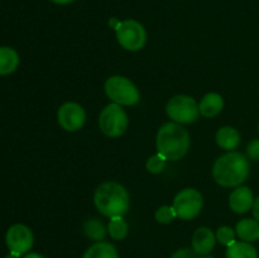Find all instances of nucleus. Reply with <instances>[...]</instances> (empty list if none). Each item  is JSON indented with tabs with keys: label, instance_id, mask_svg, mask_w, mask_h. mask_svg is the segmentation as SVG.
I'll list each match as a JSON object with an SVG mask.
<instances>
[{
	"label": "nucleus",
	"instance_id": "nucleus-1",
	"mask_svg": "<svg viewBox=\"0 0 259 258\" xmlns=\"http://www.w3.org/2000/svg\"><path fill=\"white\" fill-rule=\"evenodd\" d=\"M249 175V162L239 152H228L219 157L212 167V177L224 187H237L247 180Z\"/></svg>",
	"mask_w": 259,
	"mask_h": 258
},
{
	"label": "nucleus",
	"instance_id": "nucleus-2",
	"mask_svg": "<svg viewBox=\"0 0 259 258\" xmlns=\"http://www.w3.org/2000/svg\"><path fill=\"white\" fill-rule=\"evenodd\" d=\"M157 151L166 159L177 161L190 148V134L179 123H166L157 133Z\"/></svg>",
	"mask_w": 259,
	"mask_h": 258
},
{
	"label": "nucleus",
	"instance_id": "nucleus-3",
	"mask_svg": "<svg viewBox=\"0 0 259 258\" xmlns=\"http://www.w3.org/2000/svg\"><path fill=\"white\" fill-rule=\"evenodd\" d=\"M94 202L96 209L105 217H123L129 209V195L123 185L104 182L96 189Z\"/></svg>",
	"mask_w": 259,
	"mask_h": 258
},
{
	"label": "nucleus",
	"instance_id": "nucleus-4",
	"mask_svg": "<svg viewBox=\"0 0 259 258\" xmlns=\"http://www.w3.org/2000/svg\"><path fill=\"white\" fill-rule=\"evenodd\" d=\"M105 94L118 105L131 106L139 101V91L129 78L123 76H111L105 81Z\"/></svg>",
	"mask_w": 259,
	"mask_h": 258
},
{
	"label": "nucleus",
	"instance_id": "nucleus-5",
	"mask_svg": "<svg viewBox=\"0 0 259 258\" xmlns=\"http://www.w3.org/2000/svg\"><path fill=\"white\" fill-rule=\"evenodd\" d=\"M128 115L120 105L113 103L106 105L99 116V125L105 136L119 137L128 128Z\"/></svg>",
	"mask_w": 259,
	"mask_h": 258
},
{
	"label": "nucleus",
	"instance_id": "nucleus-6",
	"mask_svg": "<svg viewBox=\"0 0 259 258\" xmlns=\"http://www.w3.org/2000/svg\"><path fill=\"white\" fill-rule=\"evenodd\" d=\"M116 38L118 42L126 51H139L144 47L147 33L143 25L134 19H126L118 24Z\"/></svg>",
	"mask_w": 259,
	"mask_h": 258
},
{
	"label": "nucleus",
	"instance_id": "nucleus-7",
	"mask_svg": "<svg viewBox=\"0 0 259 258\" xmlns=\"http://www.w3.org/2000/svg\"><path fill=\"white\" fill-rule=\"evenodd\" d=\"M167 115L175 121V123L190 124L194 123L199 118V105L196 100L191 96L177 95L174 96L167 104Z\"/></svg>",
	"mask_w": 259,
	"mask_h": 258
},
{
	"label": "nucleus",
	"instance_id": "nucleus-8",
	"mask_svg": "<svg viewBox=\"0 0 259 258\" xmlns=\"http://www.w3.org/2000/svg\"><path fill=\"white\" fill-rule=\"evenodd\" d=\"M174 209L182 220H191L200 214L202 209V196L197 190L185 189L176 195Z\"/></svg>",
	"mask_w": 259,
	"mask_h": 258
},
{
	"label": "nucleus",
	"instance_id": "nucleus-9",
	"mask_svg": "<svg viewBox=\"0 0 259 258\" xmlns=\"http://www.w3.org/2000/svg\"><path fill=\"white\" fill-rule=\"evenodd\" d=\"M5 242L10 252L24 254L29 252L30 248L33 247L34 237H33L32 230L27 225L14 224L8 229Z\"/></svg>",
	"mask_w": 259,
	"mask_h": 258
},
{
	"label": "nucleus",
	"instance_id": "nucleus-10",
	"mask_svg": "<svg viewBox=\"0 0 259 258\" xmlns=\"http://www.w3.org/2000/svg\"><path fill=\"white\" fill-rule=\"evenodd\" d=\"M60 125L67 132L80 131L86 120V113L77 103H65L57 113Z\"/></svg>",
	"mask_w": 259,
	"mask_h": 258
},
{
	"label": "nucleus",
	"instance_id": "nucleus-11",
	"mask_svg": "<svg viewBox=\"0 0 259 258\" xmlns=\"http://www.w3.org/2000/svg\"><path fill=\"white\" fill-rule=\"evenodd\" d=\"M217 235L209 228L201 227L192 235V249L197 255H207L215 247Z\"/></svg>",
	"mask_w": 259,
	"mask_h": 258
},
{
	"label": "nucleus",
	"instance_id": "nucleus-12",
	"mask_svg": "<svg viewBox=\"0 0 259 258\" xmlns=\"http://www.w3.org/2000/svg\"><path fill=\"white\" fill-rule=\"evenodd\" d=\"M254 197L249 187L240 186L235 189L229 196V206L237 214H244L253 207Z\"/></svg>",
	"mask_w": 259,
	"mask_h": 258
},
{
	"label": "nucleus",
	"instance_id": "nucleus-13",
	"mask_svg": "<svg viewBox=\"0 0 259 258\" xmlns=\"http://www.w3.org/2000/svg\"><path fill=\"white\" fill-rule=\"evenodd\" d=\"M224 108V100L217 93H209L201 99L199 104V110L205 118L217 116Z\"/></svg>",
	"mask_w": 259,
	"mask_h": 258
},
{
	"label": "nucleus",
	"instance_id": "nucleus-14",
	"mask_svg": "<svg viewBox=\"0 0 259 258\" xmlns=\"http://www.w3.org/2000/svg\"><path fill=\"white\" fill-rule=\"evenodd\" d=\"M217 143L220 148L225 151H233L240 143V134L237 129L232 126H223L217 132Z\"/></svg>",
	"mask_w": 259,
	"mask_h": 258
},
{
	"label": "nucleus",
	"instance_id": "nucleus-15",
	"mask_svg": "<svg viewBox=\"0 0 259 258\" xmlns=\"http://www.w3.org/2000/svg\"><path fill=\"white\" fill-rule=\"evenodd\" d=\"M19 65V55L10 47H0V76L10 75Z\"/></svg>",
	"mask_w": 259,
	"mask_h": 258
},
{
	"label": "nucleus",
	"instance_id": "nucleus-16",
	"mask_svg": "<svg viewBox=\"0 0 259 258\" xmlns=\"http://www.w3.org/2000/svg\"><path fill=\"white\" fill-rule=\"evenodd\" d=\"M235 233L243 242H254L259 240V223L253 219H243L237 223Z\"/></svg>",
	"mask_w": 259,
	"mask_h": 258
},
{
	"label": "nucleus",
	"instance_id": "nucleus-17",
	"mask_svg": "<svg viewBox=\"0 0 259 258\" xmlns=\"http://www.w3.org/2000/svg\"><path fill=\"white\" fill-rule=\"evenodd\" d=\"M82 258H119L118 250L109 242H96L83 253Z\"/></svg>",
	"mask_w": 259,
	"mask_h": 258
},
{
	"label": "nucleus",
	"instance_id": "nucleus-18",
	"mask_svg": "<svg viewBox=\"0 0 259 258\" xmlns=\"http://www.w3.org/2000/svg\"><path fill=\"white\" fill-rule=\"evenodd\" d=\"M227 258H258V252L250 243L242 240L228 247Z\"/></svg>",
	"mask_w": 259,
	"mask_h": 258
},
{
	"label": "nucleus",
	"instance_id": "nucleus-19",
	"mask_svg": "<svg viewBox=\"0 0 259 258\" xmlns=\"http://www.w3.org/2000/svg\"><path fill=\"white\" fill-rule=\"evenodd\" d=\"M83 233L86 237L95 242H101L106 237V229L98 219H90L83 224Z\"/></svg>",
	"mask_w": 259,
	"mask_h": 258
},
{
	"label": "nucleus",
	"instance_id": "nucleus-20",
	"mask_svg": "<svg viewBox=\"0 0 259 258\" xmlns=\"http://www.w3.org/2000/svg\"><path fill=\"white\" fill-rule=\"evenodd\" d=\"M108 232L114 240H121L128 234V224L121 217H113L110 218Z\"/></svg>",
	"mask_w": 259,
	"mask_h": 258
},
{
	"label": "nucleus",
	"instance_id": "nucleus-21",
	"mask_svg": "<svg viewBox=\"0 0 259 258\" xmlns=\"http://www.w3.org/2000/svg\"><path fill=\"white\" fill-rule=\"evenodd\" d=\"M156 220L161 224H168L171 223L175 218L177 217L176 211H175L174 206H167V205H163V206L158 207L156 211Z\"/></svg>",
	"mask_w": 259,
	"mask_h": 258
},
{
	"label": "nucleus",
	"instance_id": "nucleus-22",
	"mask_svg": "<svg viewBox=\"0 0 259 258\" xmlns=\"http://www.w3.org/2000/svg\"><path fill=\"white\" fill-rule=\"evenodd\" d=\"M217 240L223 245H232L235 243V232L230 227H222L217 232Z\"/></svg>",
	"mask_w": 259,
	"mask_h": 258
},
{
	"label": "nucleus",
	"instance_id": "nucleus-23",
	"mask_svg": "<svg viewBox=\"0 0 259 258\" xmlns=\"http://www.w3.org/2000/svg\"><path fill=\"white\" fill-rule=\"evenodd\" d=\"M164 167H166V158L162 157L159 153L149 157L148 161H147V169L151 174H161Z\"/></svg>",
	"mask_w": 259,
	"mask_h": 258
},
{
	"label": "nucleus",
	"instance_id": "nucleus-24",
	"mask_svg": "<svg viewBox=\"0 0 259 258\" xmlns=\"http://www.w3.org/2000/svg\"><path fill=\"white\" fill-rule=\"evenodd\" d=\"M247 154L252 161H259V139H253L247 147Z\"/></svg>",
	"mask_w": 259,
	"mask_h": 258
},
{
	"label": "nucleus",
	"instance_id": "nucleus-25",
	"mask_svg": "<svg viewBox=\"0 0 259 258\" xmlns=\"http://www.w3.org/2000/svg\"><path fill=\"white\" fill-rule=\"evenodd\" d=\"M171 258H199V255L191 248H182V249L176 250Z\"/></svg>",
	"mask_w": 259,
	"mask_h": 258
},
{
	"label": "nucleus",
	"instance_id": "nucleus-26",
	"mask_svg": "<svg viewBox=\"0 0 259 258\" xmlns=\"http://www.w3.org/2000/svg\"><path fill=\"white\" fill-rule=\"evenodd\" d=\"M252 211H253V217H254V219L259 223V196L254 200V202H253Z\"/></svg>",
	"mask_w": 259,
	"mask_h": 258
},
{
	"label": "nucleus",
	"instance_id": "nucleus-27",
	"mask_svg": "<svg viewBox=\"0 0 259 258\" xmlns=\"http://www.w3.org/2000/svg\"><path fill=\"white\" fill-rule=\"evenodd\" d=\"M51 2L58 5H65V4H70V3H73L75 0H51Z\"/></svg>",
	"mask_w": 259,
	"mask_h": 258
},
{
	"label": "nucleus",
	"instance_id": "nucleus-28",
	"mask_svg": "<svg viewBox=\"0 0 259 258\" xmlns=\"http://www.w3.org/2000/svg\"><path fill=\"white\" fill-rule=\"evenodd\" d=\"M24 258H45L42 254H38V253H27L24 255Z\"/></svg>",
	"mask_w": 259,
	"mask_h": 258
},
{
	"label": "nucleus",
	"instance_id": "nucleus-29",
	"mask_svg": "<svg viewBox=\"0 0 259 258\" xmlns=\"http://www.w3.org/2000/svg\"><path fill=\"white\" fill-rule=\"evenodd\" d=\"M5 258H20V254H18V253H14V252H10Z\"/></svg>",
	"mask_w": 259,
	"mask_h": 258
},
{
	"label": "nucleus",
	"instance_id": "nucleus-30",
	"mask_svg": "<svg viewBox=\"0 0 259 258\" xmlns=\"http://www.w3.org/2000/svg\"><path fill=\"white\" fill-rule=\"evenodd\" d=\"M199 258H214L211 255H199Z\"/></svg>",
	"mask_w": 259,
	"mask_h": 258
},
{
	"label": "nucleus",
	"instance_id": "nucleus-31",
	"mask_svg": "<svg viewBox=\"0 0 259 258\" xmlns=\"http://www.w3.org/2000/svg\"><path fill=\"white\" fill-rule=\"evenodd\" d=\"M258 132H259V124H258Z\"/></svg>",
	"mask_w": 259,
	"mask_h": 258
}]
</instances>
